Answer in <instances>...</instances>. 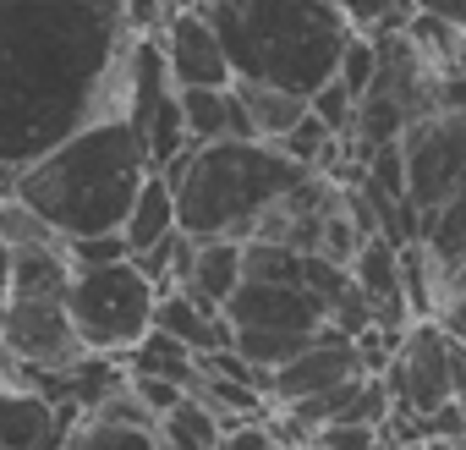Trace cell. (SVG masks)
Listing matches in <instances>:
<instances>
[{"instance_id":"cell-16","label":"cell","mask_w":466,"mask_h":450,"mask_svg":"<svg viewBox=\"0 0 466 450\" xmlns=\"http://www.w3.org/2000/svg\"><path fill=\"white\" fill-rule=\"evenodd\" d=\"M61 450H165L159 428H132V423H110L94 412H77Z\"/></svg>"},{"instance_id":"cell-13","label":"cell","mask_w":466,"mask_h":450,"mask_svg":"<svg viewBox=\"0 0 466 450\" xmlns=\"http://www.w3.org/2000/svg\"><path fill=\"white\" fill-rule=\"evenodd\" d=\"M237 281H242V242H230V237L192 242V264H187L181 291L203 297L208 308H225V297L237 291Z\"/></svg>"},{"instance_id":"cell-15","label":"cell","mask_w":466,"mask_h":450,"mask_svg":"<svg viewBox=\"0 0 466 450\" xmlns=\"http://www.w3.org/2000/svg\"><path fill=\"white\" fill-rule=\"evenodd\" d=\"M121 363H127L132 373H159V379H170V384H181V390H192V379H198V352L181 346L176 335H165L159 324H148V330L137 335V346L121 352Z\"/></svg>"},{"instance_id":"cell-21","label":"cell","mask_w":466,"mask_h":450,"mask_svg":"<svg viewBox=\"0 0 466 450\" xmlns=\"http://www.w3.org/2000/svg\"><path fill=\"white\" fill-rule=\"evenodd\" d=\"M308 110H313L329 132H346V127H351V110H357V99H351V94L329 77V83H319V88L308 94Z\"/></svg>"},{"instance_id":"cell-25","label":"cell","mask_w":466,"mask_h":450,"mask_svg":"<svg viewBox=\"0 0 466 450\" xmlns=\"http://www.w3.org/2000/svg\"><path fill=\"white\" fill-rule=\"evenodd\" d=\"M411 12H428V17H439V23L466 34V0H411Z\"/></svg>"},{"instance_id":"cell-22","label":"cell","mask_w":466,"mask_h":450,"mask_svg":"<svg viewBox=\"0 0 466 450\" xmlns=\"http://www.w3.org/2000/svg\"><path fill=\"white\" fill-rule=\"evenodd\" d=\"M66 259L72 270H88V264H110V259H132L121 231H99V237H66Z\"/></svg>"},{"instance_id":"cell-4","label":"cell","mask_w":466,"mask_h":450,"mask_svg":"<svg viewBox=\"0 0 466 450\" xmlns=\"http://www.w3.org/2000/svg\"><path fill=\"white\" fill-rule=\"evenodd\" d=\"M170 198H176V225L203 242V237H230L248 242L258 220L308 176L280 143L264 138H214V143H187L165 170Z\"/></svg>"},{"instance_id":"cell-28","label":"cell","mask_w":466,"mask_h":450,"mask_svg":"<svg viewBox=\"0 0 466 450\" xmlns=\"http://www.w3.org/2000/svg\"><path fill=\"white\" fill-rule=\"evenodd\" d=\"M6 291H12V242L0 237V302H6Z\"/></svg>"},{"instance_id":"cell-20","label":"cell","mask_w":466,"mask_h":450,"mask_svg":"<svg viewBox=\"0 0 466 450\" xmlns=\"http://www.w3.org/2000/svg\"><path fill=\"white\" fill-rule=\"evenodd\" d=\"M308 445H319V450H384V439H379V428H373V423H351V417H335V423H319Z\"/></svg>"},{"instance_id":"cell-5","label":"cell","mask_w":466,"mask_h":450,"mask_svg":"<svg viewBox=\"0 0 466 450\" xmlns=\"http://www.w3.org/2000/svg\"><path fill=\"white\" fill-rule=\"evenodd\" d=\"M154 281L132 264V259H110V264H88V270H72L66 281V319L83 341V352H105V357H121L137 346V335L154 324Z\"/></svg>"},{"instance_id":"cell-19","label":"cell","mask_w":466,"mask_h":450,"mask_svg":"<svg viewBox=\"0 0 466 450\" xmlns=\"http://www.w3.org/2000/svg\"><path fill=\"white\" fill-rule=\"evenodd\" d=\"M373 77H379V56H373V39L351 34V39H346V50H340V61H335V83H340L351 99H362V94L373 88Z\"/></svg>"},{"instance_id":"cell-27","label":"cell","mask_w":466,"mask_h":450,"mask_svg":"<svg viewBox=\"0 0 466 450\" xmlns=\"http://www.w3.org/2000/svg\"><path fill=\"white\" fill-rule=\"evenodd\" d=\"M417 450H466V434H422Z\"/></svg>"},{"instance_id":"cell-30","label":"cell","mask_w":466,"mask_h":450,"mask_svg":"<svg viewBox=\"0 0 466 450\" xmlns=\"http://www.w3.org/2000/svg\"><path fill=\"white\" fill-rule=\"evenodd\" d=\"M297 450H319V445H297Z\"/></svg>"},{"instance_id":"cell-8","label":"cell","mask_w":466,"mask_h":450,"mask_svg":"<svg viewBox=\"0 0 466 450\" xmlns=\"http://www.w3.org/2000/svg\"><path fill=\"white\" fill-rule=\"evenodd\" d=\"M154 39H159L165 72H170L176 88H225L230 83V61L219 50V34H214V23L192 6V0L165 12V23L154 28Z\"/></svg>"},{"instance_id":"cell-17","label":"cell","mask_w":466,"mask_h":450,"mask_svg":"<svg viewBox=\"0 0 466 450\" xmlns=\"http://www.w3.org/2000/svg\"><path fill=\"white\" fill-rule=\"evenodd\" d=\"M219 417L187 390L170 412H159V439H165V450H219Z\"/></svg>"},{"instance_id":"cell-9","label":"cell","mask_w":466,"mask_h":450,"mask_svg":"<svg viewBox=\"0 0 466 450\" xmlns=\"http://www.w3.org/2000/svg\"><path fill=\"white\" fill-rule=\"evenodd\" d=\"M351 373H362V357H357V346H351V335H340V330H319L297 357H286L280 368H269V401H302V395H324V390H335L340 379H351Z\"/></svg>"},{"instance_id":"cell-2","label":"cell","mask_w":466,"mask_h":450,"mask_svg":"<svg viewBox=\"0 0 466 450\" xmlns=\"http://www.w3.org/2000/svg\"><path fill=\"white\" fill-rule=\"evenodd\" d=\"M148 148L127 116H99L66 132L56 148L34 154L17 170V198L45 214L61 237H99L121 231L132 192L148 176Z\"/></svg>"},{"instance_id":"cell-23","label":"cell","mask_w":466,"mask_h":450,"mask_svg":"<svg viewBox=\"0 0 466 450\" xmlns=\"http://www.w3.org/2000/svg\"><path fill=\"white\" fill-rule=\"evenodd\" d=\"M127 384H132V395H137L154 417H159V412H170V406L187 395L181 384H170V379H159V373H132V368H127Z\"/></svg>"},{"instance_id":"cell-31","label":"cell","mask_w":466,"mask_h":450,"mask_svg":"<svg viewBox=\"0 0 466 450\" xmlns=\"http://www.w3.org/2000/svg\"><path fill=\"white\" fill-rule=\"evenodd\" d=\"M335 6H346V0H335Z\"/></svg>"},{"instance_id":"cell-1","label":"cell","mask_w":466,"mask_h":450,"mask_svg":"<svg viewBox=\"0 0 466 450\" xmlns=\"http://www.w3.org/2000/svg\"><path fill=\"white\" fill-rule=\"evenodd\" d=\"M121 0H0V165L127 110Z\"/></svg>"},{"instance_id":"cell-11","label":"cell","mask_w":466,"mask_h":450,"mask_svg":"<svg viewBox=\"0 0 466 450\" xmlns=\"http://www.w3.org/2000/svg\"><path fill=\"white\" fill-rule=\"evenodd\" d=\"M308 110L302 94L275 88V83H253V77H230V138H264L280 143L286 127Z\"/></svg>"},{"instance_id":"cell-18","label":"cell","mask_w":466,"mask_h":450,"mask_svg":"<svg viewBox=\"0 0 466 450\" xmlns=\"http://www.w3.org/2000/svg\"><path fill=\"white\" fill-rule=\"evenodd\" d=\"M176 105H181V127L192 143L230 138V83L225 88H176Z\"/></svg>"},{"instance_id":"cell-14","label":"cell","mask_w":466,"mask_h":450,"mask_svg":"<svg viewBox=\"0 0 466 450\" xmlns=\"http://www.w3.org/2000/svg\"><path fill=\"white\" fill-rule=\"evenodd\" d=\"M170 231H181V225H176L170 181H165L159 170H148V176H143V187L132 192L127 220H121V242H127V253H143V248H154V242H159V237H170Z\"/></svg>"},{"instance_id":"cell-29","label":"cell","mask_w":466,"mask_h":450,"mask_svg":"<svg viewBox=\"0 0 466 450\" xmlns=\"http://www.w3.org/2000/svg\"><path fill=\"white\" fill-rule=\"evenodd\" d=\"M455 406H461V423H466V390H461V395H455Z\"/></svg>"},{"instance_id":"cell-7","label":"cell","mask_w":466,"mask_h":450,"mask_svg":"<svg viewBox=\"0 0 466 450\" xmlns=\"http://www.w3.org/2000/svg\"><path fill=\"white\" fill-rule=\"evenodd\" d=\"M0 346H12L34 368H72L83 357V341L61 308V297H6L0 302Z\"/></svg>"},{"instance_id":"cell-10","label":"cell","mask_w":466,"mask_h":450,"mask_svg":"<svg viewBox=\"0 0 466 450\" xmlns=\"http://www.w3.org/2000/svg\"><path fill=\"white\" fill-rule=\"evenodd\" d=\"M77 406L39 390H0V450H61Z\"/></svg>"},{"instance_id":"cell-24","label":"cell","mask_w":466,"mask_h":450,"mask_svg":"<svg viewBox=\"0 0 466 450\" xmlns=\"http://www.w3.org/2000/svg\"><path fill=\"white\" fill-rule=\"evenodd\" d=\"M165 12H170V0H121V17L132 34H154L165 23Z\"/></svg>"},{"instance_id":"cell-3","label":"cell","mask_w":466,"mask_h":450,"mask_svg":"<svg viewBox=\"0 0 466 450\" xmlns=\"http://www.w3.org/2000/svg\"><path fill=\"white\" fill-rule=\"evenodd\" d=\"M192 6L214 23L230 77L275 83L302 99L335 77V61L357 34L335 0H192Z\"/></svg>"},{"instance_id":"cell-26","label":"cell","mask_w":466,"mask_h":450,"mask_svg":"<svg viewBox=\"0 0 466 450\" xmlns=\"http://www.w3.org/2000/svg\"><path fill=\"white\" fill-rule=\"evenodd\" d=\"M439 324H444L450 335H461V341H466V286H461V291H450V302H444Z\"/></svg>"},{"instance_id":"cell-12","label":"cell","mask_w":466,"mask_h":450,"mask_svg":"<svg viewBox=\"0 0 466 450\" xmlns=\"http://www.w3.org/2000/svg\"><path fill=\"white\" fill-rule=\"evenodd\" d=\"M154 324H159L165 335H176L181 346H192L198 357L214 352V346H230V324H225V313L208 308L203 297L181 291V286H170V291L154 297Z\"/></svg>"},{"instance_id":"cell-6","label":"cell","mask_w":466,"mask_h":450,"mask_svg":"<svg viewBox=\"0 0 466 450\" xmlns=\"http://www.w3.org/2000/svg\"><path fill=\"white\" fill-rule=\"evenodd\" d=\"M406 154V203L422 214L455 192L466 176V110H433L400 132Z\"/></svg>"}]
</instances>
